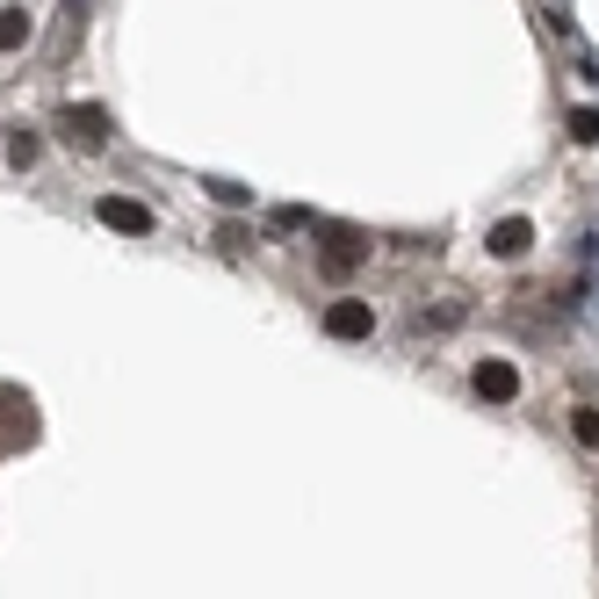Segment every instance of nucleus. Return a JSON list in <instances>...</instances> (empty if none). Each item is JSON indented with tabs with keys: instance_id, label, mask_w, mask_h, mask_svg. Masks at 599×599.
<instances>
[{
	"instance_id": "39448f33",
	"label": "nucleus",
	"mask_w": 599,
	"mask_h": 599,
	"mask_svg": "<svg viewBox=\"0 0 599 599\" xmlns=\"http://www.w3.org/2000/svg\"><path fill=\"white\" fill-rule=\"evenodd\" d=\"M102 224H109V231H137V239H145V231H152V210L131 203V195H102Z\"/></svg>"
},
{
	"instance_id": "9d476101",
	"label": "nucleus",
	"mask_w": 599,
	"mask_h": 599,
	"mask_svg": "<svg viewBox=\"0 0 599 599\" xmlns=\"http://www.w3.org/2000/svg\"><path fill=\"white\" fill-rule=\"evenodd\" d=\"M210 195H217V203H224V210H246V203H253V195H246V189H239V181H210Z\"/></svg>"
},
{
	"instance_id": "7ed1b4c3",
	"label": "nucleus",
	"mask_w": 599,
	"mask_h": 599,
	"mask_svg": "<svg viewBox=\"0 0 599 599\" xmlns=\"http://www.w3.org/2000/svg\"><path fill=\"white\" fill-rule=\"evenodd\" d=\"M318 260H326V274H332V282H347V274H354L361 260H369V239H354V231H332Z\"/></svg>"
},
{
	"instance_id": "f03ea898",
	"label": "nucleus",
	"mask_w": 599,
	"mask_h": 599,
	"mask_svg": "<svg viewBox=\"0 0 599 599\" xmlns=\"http://www.w3.org/2000/svg\"><path fill=\"white\" fill-rule=\"evenodd\" d=\"M326 332L332 340H369V332H376V310L361 304V296H340V304L326 310Z\"/></svg>"
},
{
	"instance_id": "6e6552de",
	"label": "nucleus",
	"mask_w": 599,
	"mask_h": 599,
	"mask_svg": "<svg viewBox=\"0 0 599 599\" xmlns=\"http://www.w3.org/2000/svg\"><path fill=\"white\" fill-rule=\"evenodd\" d=\"M570 137H578V145H599V109H578V116H570Z\"/></svg>"
},
{
	"instance_id": "0eeeda50",
	"label": "nucleus",
	"mask_w": 599,
	"mask_h": 599,
	"mask_svg": "<svg viewBox=\"0 0 599 599\" xmlns=\"http://www.w3.org/2000/svg\"><path fill=\"white\" fill-rule=\"evenodd\" d=\"M30 44V15L22 8H0V52H22Z\"/></svg>"
},
{
	"instance_id": "423d86ee",
	"label": "nucleus",
	"mask_w": 599,
	"mask_h": 599,
	"mask_svg": "<svg viewBox=\"0 0 599 599\" xmlns=\"http://www.w3.org/2000/svg\"><path fill=\"white\" fill-rule=\"evenodd\" d=\"M528 246H534V224H528V217H506V224H491V253H498V260H520Z\"/></svg>"
},
{
	"instance_id": "20e7f679",
	"label": "nucleus",
	"mask_w": 599,
	"mask_h": 599,
	"mask_svg": "<svg viewBox=\"0 0 599 599\" xmlns=\"http://www.w3.org/2000/svg\"><path fill=\"white\" fill-rule=\"evenodd\" d=\"M58 131H66V145L94 152V145L109 137V116H102V109H66V116H58Z\"/></svg>"
},
{
	"instance_id": "1a4fd4ad",
	"label": "nucleus",
	"mask_w": 599,
	"mask_h": 599,
	"mask_svg": "<svg viewBox=\"0 0 599 599\" xmlns=\"http://www.w3.org/2000/svg\"><path fill=\"white\" fill-rule=\"evenodd\" d=\"M570 427H578L585 448H599V405H578V419H570Z\"/></svg>"
},
{
	"instance_id": "f257e3e1",
	"label": "nucleus",
	"mask_w": 599,
	"mask_h": 599,
	"mask_svg": "<svg viewBox=\"0 0 599 599\" xmlns=\"http://www.w3.org/2000/svg\"><path fill=\"white\" fill-rule=\"evenodd\" d=\"M470 383H477V397H484V405H513V397H520V369H513V361H477V376H470Z\"/></svg>"
}]
</instances>
